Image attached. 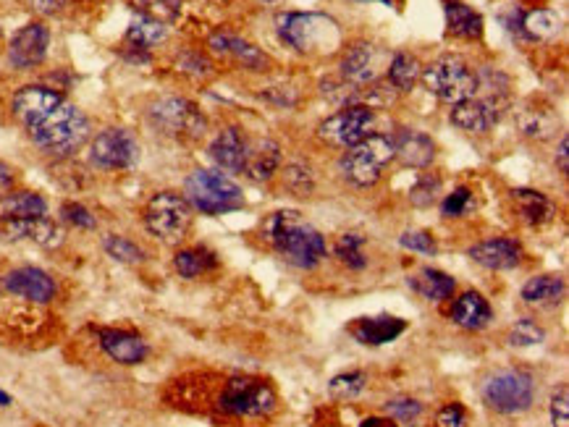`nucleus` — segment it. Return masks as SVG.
Segmentation results:
<instances>
[{
  "instance_id": "f257e3e1",
  "label": "nucleus",
  "mask_w": 569,
  "mask_h": 427,
  "mask_svg": "<svg viewBox=\"0 0 569 427\" xmlns=\"http://www.w3.org/2000/svg\"><path fill=\"white\" fill-rule=\"evenodd\" d=\"M260 234L278 255L299 270H313L326 257L323 234L294 210H278L268 215L260 226Z\"/></svg>"
},
{
  "instance_id": "f03ea898",
  "label": "nucleus",
  "mask_w": 569,
  "mask_h": 427,
  "mask_svg": "<svg viewBox=\"0 0 569 427\" xmlns=\"http://www.w3.org/2000/svg\"><path fill=\"white\" fill-rule=\"evenodd\" d=\"M278 37L302 56H331L341 48L344 35L336 19L326 14H281L276 19Z\"/></svg>"
},
{
  "instance_id": "7ed1b4c3",
  "label": "nucleus",
  "mask_w": 569,
  "mask_h": 427,
  "mask_svg": "<svg viewBox=\"0 0 569 427\" xmlns=\"http://www.w3.org/2000/svg\"><path fill=\"white\" fill-rule=\"evenodd\" d=\"M29 137L48 155H71L90 137V121L79 111L77 105L63 100L58 108L42 116L37 124L27 126Z\"/></svg>"
},
{
  "instance_id": "20e7f679",
  "label": "nucleus",
  "mask_w": 569,
  "mask_h": 427,
  "mask_svg": "<svg viewBox=\"0 0 569 427\" xmlns=\"http://www.w3.org/2000/svg\"><path fill=\"white\" fill-rule=\"evenodd\" d=\"M216 409L226 417H268L278 409V396L265 380L231 375L218 388Z\"/></svg>"
},
{
  "instance_id": "39448f33",
  "label": "nucleus",
  "mask_w": 569,
  "mask_h": 427,
  "mask_svg": "<svg viewBox=\"0 0 569 427\" xmlns=\"http://www.w3.org/2000/svg\"><path fill=\"white\" fill-rule=\"evenodd\" d=\"M184 197L195 210L205 215H223L234 213L244 205L242 189L218 171H205L197 168L184 181Z\"/></svg>"
},
{
  "instance_id": "423d86ee",
  "label": "nucleus",
  "mask_w": 569,
  "mask_h": 427,
  "mask_svg": "<svg viewBox=\"0 0 569 427\" xmlns=\"http://www.w3.org/2000/svg\"><path fill=\"white\" fill-rule=\"evenodd\" d=\"M394 160V139L389 134H368V137L349 147L341 158L339 168L349 184L368 189L378 184L383 176V168Z\"/></svg>"
},
{
  "instance_id": "0eeeda50",
  "label": "nucleus",
  "mask_w": 569,
  "mask_h": 427,
  "mask_svg": "<svg viewBox=\"0 0 569 427\" xmlns=\"http://www.w3.org/2000/svg\"><path fill=\"white\" fill-rule=\"evenodd\" d=\"M423 84L438 100L462 103L475 97L480 90V76L470 69V63L459 56H441L428 69H423Z\"/></svg>"
},
{
  "instance_id": "6e6552de",
  "label": "nucleus",
  "mask_w": 569,
  "mask_h": 427,
  "mask_svg": "<svg viewBox=\"0 0 569 427\" xmlns=\"http://www.w3.org/2000/svg\"><path fill=\"white\" fill-rule=\"evenodd\" d=\"M192 226V205L184 194L158 192L145 207V228L163 244H179Z\"/></svg>"
},
{
  "instance_id": "1a4fd4ad",
  "label": "nucleus",
  "mask_w": 569,
  "mask_h": 427,
  "mask_svg": "<svg viewBox=\"0 0 569 427\" xmlns=\"http://www.w3.org/2000/svg\"><path fill=\"white\" fill-rule=\"evenodd\" d=\"M147 118L160 134L176 139H200L208 129V118L202 116L200 108L187 97L176 95L155 100L147 111Z\"/></svg>"
},
{
  "instance_id": "9d476101",
  "label": "nucleus",
  "mask_w": 569,
  "mask_h": 427,
  "mask_svg": "<svg viewBox=\"0 0 569 427\" xmlns=\"http://www.w3.org/2000/svg\"><path fill=\"white\" fill-rule=\"evenodd\" d=\"M483 401L499 414H522L533 407L535 383L528 372L501 370L493 372L483 386Z\"/></svg>"
},
{
  "instance_id": "9b49d317",
  "label": "nucleus",
  "mask_w": 569,
  "mask_h": 427,
  "mask_svg": "<svg viewBox=\"0 0 569 427\" xmlns=\"http://www.w3.org/2000/svg\"><path fill=\"white\" fill-rule=\"evenodd\" d=\"M375 126V113L370 105H347L341 108L339 113H334L331 118H326L323 124L318 126L320 139H326L328 145L336 147H354L357 142L373 134Z\"/></svg>"
},
{
  "instance_id": "f8f14e48",
  "label": "nucleus",
  "mask_w": 569,
  "mask_h": 427,
  "mask_svg": "<svg viewBox=\"0 0 569 427\" xmlns=\"http://www.w3.org/2000/svg\"><path fill=\"white\" fill-rule=\"evenodd\" d=\"M139 160V142L134 139L132 131L103 129L98 137L92 139L90 145V163L103 168V171H126Z\"/></svg>"
},
{
  "instance_id": "ddd939ff",
  "label": "nucleus",
  "mask_w": 569,
  "mask_h": 427,
  "mask_svg": "<svg viewBox=\"0 0 569 427\" xmlns=\"http://www.w3.org/2000/svg\"><path fill=\"white\" fill-rule=\"evenodd\" d=\"M3 289L16 299H24L29 304H50L56 299L58 286L50 273L35 268V265H21V268H11L6 276L0 278Z\"/></svg>"
},
{
  "instance_id": "4468645a",
  "label": "nucleus",
  "mask_w": 569,
  "mask_h": 427,
  "mask_svg": "<svg viewBox=\"0 0 569 427\" xmlns=\"http://www.w3.org/2000/svg\"><path fill=\"white\" fill-rule=\"evenodd\" d=\"M50 48V29L42 21H32L27 27H21L8 45V61L14 69H35L45 61Z\"/></svg>"
},
{
  "instance_id": "2eb2a0df",
  "label": "nucleus",
  "mask_w": 569,
  "mask_h": 427,
  "mask_svg": "<svg viewBox=\"0 0 569 427\" xmlns=\"http://www.w3.org/2000/svg\"><path fill=\"white\" fill-rule=\"evenodd\" d=\"M0 236L8 242H32L40 247H58L63 242L61 226L45 215L40 218H0Z\"/></svg>"
},
{
  "instance_id": "dca6fc26",
  "label": "nucleus",
  "mask_w": 569,
  "mask_h": 427,
  "mask_svg": "<svg viewBox=\"0 0 569 427\" xmlns=\"http://www.w3.org/2000/svg\"><path fill=\"white\" fill-rule=\"evenodd\" d=\"M98 344L116 365L134 367L142 365L150 354V346L142 336L132 331H121V328H100Z\"/></svg>"
},
{
  "instance_id": "f3484780",
  "label": "nucleus",
  "mask_w": 569,
  "mask_h": 427,
  "mask_svg": "<svg viewBox=\"0 0 569 427\" xmlns=\"http://www.w3.org/2000/svg\"><path fill=\"white\" fill-rule=\"evenodd\" d=\"M63 103V95L50 87H40V84H29V87H21L19 92L11 100V108H14V116L19 118L24 126L37 124L42 116H48L53 108Z\"/></svg>"
},
{
  "instance_id": "a211bd4d",
  "label": "nucleus",
  "mask_w": 569,
  "mask_h": 427,
  "mask_svg": "<svg viewBox=\"0 0 569 427\" xmlns=\"http://www.w3.org/2000/svg\"><path fill=\"white\" fill-rule=\"evenodd\" d=\"M407 331V320L394 315H381V317H360L349 325V336L354 341H360L362 346H383L391 344L396 338Z\"/></svg>"
},
{
  "instance_id": "6ab92c4d",
  "label": "nucleus",
  "mask_w": 569,
  "mask_h": 427,
  "mask_svg": "<svg viewBox=\"0 0 569 427\" xmlns=\"http://www.w3.org/2000/svg\"><path fill=\"white\" fill-rule=\"evenodd\" d=\"M391 139H394V158L402 160L404 166L428 168L436 158V145L425 131L399 129Z\"/></svg>"
},
{
  "instance_id": "aec40b11",
  "label": "nucleus",
  "mask_w": 569,
  "mask_h": 427,
  "mask_svg": "<svg viewBox=\"0 0 569 427\" xmlns=\"http://www.w3.org/2000/svg\"><path fill=\"white\" fill-rule=\"evenodd\" d=\"M470 260L486 270H514L522 262V247L514 239H486L470 247Z\"/></svg>"
},
{
  "instance_id": "412c9836",
  "label": "nucleus",
  "mask_w": 569,
  "mask_h": 427,
  "mask_svg": "<svg viewBox=\"0 0 569 427\" xmlns=\"http://www.w3.org/2000/svg\"><path fill=\"white\" fill-rule=\"evenodd\" d=\"M247 152H250V145H247L242 129H236V126L223 129L221 134L213 139V145H210V158H213V163H216L218 168H223V171L231 173L242 171Z\"/></svg>"
},
{
  "instance_id": "4be33fe9",
  "label": "nucleus",
  "mask_w": 569,
  "mask_h": 427,
  "mask_svg": "<svg viewBox=\"0 0 569 427\" xmlns=\"http://www.w3.org/2000/svg\"><path fill=\"white\" fill-rule=\"evenodd\" d=\"M499 118V111L491 100H478V97H470V100H462V103H454L452 108V124L462 131H470V134H486Z\"/></svg>"
},
{
  "instance_id": "5701e85b",
  "label": "nucleus",
  "mask_w": 569,
  "mask_h": 427,
  "mask_svg": "<svg viewBox=\"0 0 569 427\" xmlns=\"http://www.w3.org/2000/svg\"><path fill=\"white\" fill-rule=\"evenodd\" d=\"M341 79L349 84V87H368L375 79V50L368 42H360L344 53L341 58Z\"/></svg>"
},
{
  "instance_id": "b1692460",
  "label": "nucleus",
  "mask_w": 569,
  "mask_h": 427,
  "mask_svg": "<svg viewBox=\"0 0 569 427\" xmlns=\"http://www.w3.org/2000/svg\"><path fill=\"white\" fill-rule=\"evenodd\" d=\"M452 320L459 328H465V331H483L493 320V310L491 304L480 297L478 291H467V294H462V297L454 302Z\"/></svg>"
},
{
  "instance_id": "393cba45",
  "label": "nucleus",
  "mask_w": 569,
  "mask_h": 427,
  "mask_svg": "<svg viewBox=\"0 0 569 427\" xmlns=\"http://www.w3.org/2000/svg\"><path fill=\"white\" fill-rule=\"evenodd\" d=\"M210 48L221 53V56L236 58L242 66H247V69L252 71H265L268 69V63H271L263 50L255 48L252 42L239 40V37L234 35H213L210 37Z\"/></svg>"
},
{
  "instance_id": "a878e982",
  "label": "nucleus",
  "mask_w": 569,
  "mask_h": 427,
  "mask_svg": "<svg viewBox=\"0 0 569 427\" xmlns=\"http://www.w3.org/2000/svg\"><path fill=\"white\" fill-rule=\"evenodd\" d=\"M281 168V147L273 139H263L260 145L247 152L242 171L250 176L252 181H271Z\"/></svg>"
},
{
  "instance_id": "bb28decb",
  "label": "nucleus",
  "mask_w": 569,
  "mask_h": 427,
  "mask_svg": "<svg viewBox=\"0 0 569 427\" xmlns=\"http://www.w3.org/2000/svg\"><path fill=\"white\" fill-rule=\"evenodd\" d=\"M512 202L517 207V213L530 226H543V223L554 221L556 207L546 194L535 192V189H514Z\"/></svg>"
},
{
  "instance_id": "cd10ccee",
  "label": "nucleus",
  "mask_w": 569,
  "mask_h": 427,
  "mask_svg": "<svg viewBox=\"0 0 569 427\" xmlns=\"http://www.w3.org/2000/svg\"><path fill=\"white\" fill-rule=\"evenodd\" d=\"M410 286L428 302H446V299H452L454 289H457L454 278L436 268L417 270L415 276H410Z\"/></svg>"
},
{
  "instance_id": "c85d7f7f",
  "label": "nucleus",
  "mask_w": 569,
  "mask_h": 427,
  "mask_svg": "<svg viewBox=\"0 0 569 427\" xmlns=\"http://www.w3.org/2000/svg\"><path fill=\"white\" fill-rule=\"evenodd\" d=\"M446 24H449L452 35L465 37V40H478L483 35V19H480L478 11H472L470 6L459 3V0L446 3Z\"/></svg>"
},
{
  "instance_id": "c756f323",
  "label": "nucleus",
  "mask_w": 569,
  "mask_h": 427,
  "mask_svg": "<svg viewBox=\"0 0 569 427\" xmlns=\"http://www.w3.org/2000/svg\"><path fill=\"white\" fill-rule=\"evenodd\" d=\"M48 215V202L37 192H8L0 200V218H40Z\"/></svg>"
},
{
  "instance_id": "7c9ffc66",
  "label": "nucleus",
  "mask_w": 569,
  "mask_h": 427,
  "mask_svg": "<svg viewBox=\"0 0 569 427\" xmlns=\"http://www.w3.org/2000/svg\"><path fill=\"white\" fill-rule=\"evenodd\" d=\"M562 297V276H535L522 286V299H525V304H535V307H549V304H556Z\"/></svg>"
},
{
  "instance_id": "2f4dec72",
  "label": "nucleus",
  "mask_w": 569,
  "mask_h": 427,
  "mask_svg": "<svg viewBox=\"0 0 569 427\" xmlns=\"http://www.w3.org/2000/svg\"><path fill=\"white\" fill-rule=\"evenodd\" d=\"M520 27L522 35L530 37V40H554L562 32V19L549 8H535V11L522 16Z\"/></svg>"
},
{
  "instance_id": "473e14b6",
  "label": "nucleus",
  "mask_w": 569,
  "mask_h": 427,
  "mask_svg": "<svg viewBox=\"0 0 569 427\" xmlns=\"http://www.w3.org/2000/svg\"><path fill=\"white\" fill-rule=\"evenodd\" d=\"M174 268L181 278H189V281H192V278L205 276L208 270L216 268V255L202 247L181 249L174 257Z\"/></svg>"
},
{
  "instance_id": "72a5a7b5",
  "label": "nucleus",
  "mask_w": 569,
  "mask_h": 427,
  "mask_svg": "<svg viewBox=\"0 0 569 427\" xmlns=\"http://www.w3.org/2000/svg\"><path fill=\"white\" fill-rule=\"evenodd\" d=\"M163 37H166L163 21L150 19V16H139V19H134L132 24H129V29H126V42H129V48L137 50H150L153 45H158Z\"/></svg>"
},
{
  "instance_id": "f704fd0d",
  "label": "nucleus",
  "mask_w": 569,
  "mask_h": 427,
  "mask_svg": "<svg viewBox=\"0 0 569 427\" xmlns=\"http://www.w3.org/2000/svg\"><path fill=\"white\" fill-rule=\"evenodd\" d=\"M420 74H423V69L410 53H396L389 66V82L396 92H410L417 84V79H420Z\"/></svg>"
},
{
  "instance_id": "c9c22d12",
  "label": "nucleus",
  "mask_w": 569,
  "mask_h": 427,
  "mask_svg": "<svg viewBox=\"0 0 569 427\" xmlns=\"http://www.w3.org/2000/svg\"><path fill=\"white\" fill-rule=\"evenodd\" d=\"M362 247H365V236L349 231V234L339 236V242H336L334 252H336V257H339V260L347 265V268L362 270L365 265H368V257H365Z\"/></svg>"
},
{
  "instance_id": "e433bc0d",
  "label": "nucleus",
  "mask_w": 569,
  "mask_h": 427,
  "mask_svg": "<svg viewBox=\"0 0 569 427\" xmlns=\"http://www.w3.org/2000/svg\"><path fill=\"white\" fill-rule=\"evenodd\" d=\"M365 386H368V375L362 370L341 372V375H336V378L328 383V393L339 401H349L354 399V396H360V393L365 391Z\"/></svg>"
},
{
  "instance_id": "4c0bfd02",
  "label": "nucleus",
  "mask_w": 569,
  "mask_h": 427,
  "mask_svg": "<svg viewBox=\"0 0 569 427\" xmlns=\"http://www.w3.org/2000/svg\"><path fill=\"white\" fill-rule=\"evenodd\" d=\"M103 249L108 252V257H113L116 262H124V265H139V262H145V252H142L137 244L118 234L103 236Z\"/></svg>"
},
{
  "instance_id": "58836bf2",
  "label": "nucleus",
  "mask_w": 569,
  "mask_h": 427,
  "mask_svg": "<svg viewBox=\"0 0 569 427\" xmlns=\"http://www.w3.org/2000/svg\"><path fill=\"white\" fill-rule=\"evenodd\" d=\"M543 341H546V331L535 320H528V317L517 320L512 325V331H509V344L514 346H535L543 344Z\"/></svg>"
},
{
  "instance_id": "ea45409f",
  "label": "nucleus",
  "mask_w": 569,
  "mask_h": 427,
  "mask_svg": "<svg viewBox=\"0 0 569 427\" xmlns=\"http://www.w3.org/2000/svg\"><path fill=\"white\" fill-rule=\"evenodd\" d=\"M475 207V197L467 186H459L452 194H446V200L441 202V215L444 218H465Z\"/></svg>"
},
{
  "instance_id": "a19ab883",
  "label": "nucleus",
  "mask_w": 569,
  "mask_h": 427,
  "mask_svg": "<svg viewBox=\"0 0 569 427\" xmlns=\"http://www.w3.org/2000/svg\"><path fill=\"white\" fill-rule=\"evenodd\" d=\"M520 129L528 134V137L546 139L554 131V118L546 116V111H525L520 113Z\"/></svg>"
},
{
  "instance_id": "79ce46f5",
  "label": "nucleus",
  "mask_w": 569,
  "mask_h": 427,
  "mask_svg": "<svg viewBox=\"0 0 569 427\" xmlns=\"http://www.w3.org/2000/svg\"><path fill=\"white\" fill-rule=\"evenodd\" d=\"M386 414H389L394 422H415L420 414H423V404L415 399H394L386 404Z\"/></svg>"
},
{
  "instance_id": "37998d69",
  "label": "nucleus",
  "mask_w": 569,
  "mask_h": 427,
  "mask_svg": "<svg viewBox=\"0 0 569 427\" xmlns=\"http://www.w3.org/2000/svg\"><path fill=\"white\" fill-rule=\"evenodd\" d=\"M438 189H441V181L433 179V176H423V179L415 184V189L410 192V202L415 207L433 205V202H436Z\"/></svg>"
},
{
  "instance_id": "c03bdc74",
  "label": "nucleus",
  "mask_w": 569,
  "mask_h": 427,
  "mask_svg": "<svg viewBox=\"0 0 569 427\" xmlns=\"http://www.w3.org/2000/svg\"><path fill=\"white\" fill-rule=\"evenodd\" d=\"M61 215H63V221L71 223V226H77V228H90L92 231V228L98 226L95 215H92L87 207L77 205V202H69V205H63Z\"/></svg>"
},
{
  "instance_id": "a18cd8bd",
  "label": "nucleus",
  "mask_w": 569,
  "mask_h": 427,
  "mask_svg": "<svg viewBox=\"0 0 569 427\" xmlns=\"http://www.w3.org/2000/svg\"><path fill=\"white\" fill-rule=\"evenodd\" d=\"M551 425L569 427V388L562 386L551 396Z\"/></svg>"
},
{
  "instance_id": "49530a36",
  "label": "nucleus",
  "mask_w": 569,
  "mask_h": 427,
  "mask_svg": "<svg viewBox=\"0 0 569 427\" xmlns=\"http://www.w3.org/2000/svg\"><path fill=\"white\" fill-rule=\"evenodd\" d=\"M404 249H415V252H423V255H436V242L428 231H407L399 239Z\"/></svg>"
},
{
  "instance_id": "de8ad7c7",
  "label": "nucleus",
  "mask_w": 569,
  "mask_h": 427,
  "mask_svg": "<svg viewBox=\"0 0 569 427\" xmlns=\"http://www.w3.org/2000/svg\"><path fill=\"white\" fill-rule=\"evenodd\" d=\"M284 181L289 189H294V192L305 194L313 189V176H310V171L302 166H289L284 171Z\"/></svg>"
},
{
  "instance_id": "09e8293b",
  "label": "nucleus",
  "mask_w": 569,
  "mask_h": 427,
  "mask_svg": "<svg viewBox=\"0 0 569 427\" xmlns=\"http://www.w3.org/2000/svg\"><path fill=\"white\" fill-rule=\"evenodd\" d=\"M436 427H467V412L462 404H446L436 414Z\"/></svg>"
},
{
  "instance_id": "8fccbe9b",
  "label": "nucleus",
  "mask_w": 569,
  "mask_h": 427,
  "mask_svg": "<svg viewBox=\"0 0 569 427\" xmlns=\"http://www.w3.org/2000/svg\"><path fill=\"white\" fill-rule=\"evenodd\" d=\"M142 6H145L150 19H171L176 14V3L174 0H142Z\"/></svg>"
},
{
  "instance_id": "3c124183",
  "label": "nucleus",
  "mask_w": 569,
  "mask_h": 427,
  "mask_svg": "<svg viewBox=\"0 0 569 427\" xmlns=\"http://www.w3.org/2000/svg\"><path fill=\"white\" fill-rule=\"evenodd\" d=\"M181 69L192 71V74H210V61L200 53H187L181 61Z\"/></svg>"
},
{
  "instance_id": "603ef678",
  "label": "nucleus",
  "mask_w": 569,
  "mask_h": 427,
  "mask_svg": "<svg viewBox=\"0 0 569 427\" xmlns=\"http://www.w3.org/2000/svg\"><path fill=\"white\" fill-rule=\"evenodd\" d=\"M11 186H14V168L6 166V163L0 160V200L11 192Z\"/></svg>"
},
{
  "instance_id": "864d4df0",
  "label": "nucleus",
  "mask_w": 569,
  "mask_h": 427,
  "mask_svg": "<svg viewBox=\"0 0 569 427\" xmlns=\"http://www.w3.org/2000/svg\"><path fill=\"white\" fill-rule=\"evenodd\" d=\"M32 6H35V11H40V14L50 16L58 14V11L66 6V0H32Z\"/></svg>"
},
{
  "instance_id": "5fc2aeb1",
  "label": "nucleus",
  "mask_w": 569,
  "mask_h": 427,
  "mask_svg": "<svg viewBox=\"0 0 569 427\" xmlns=\"http://www.w3.org/2000/svg\"><path fill=\"white\" fill-rule=\"evenodd\" d=\"M567 147H569V142H567V139H562V145H559V152H556V163H559V171H562V173H569Z\"/></svg>"
},
{
  "instance_id": "6e6d98bb",
  "label": "nucleus",
  "mask_w": 569,
  "mask_h": 427,
  "mask_svg": "<svg viewBox=\"0 0 569 427\" xmlns=\"http://www.w3.org/2000/svg\"><path fill=\"white\" fill-rule=\"evenodd\" d=\"M360 427H396V422L391 420V417L389 420H386V417H370V420L362 422Z\"/></svg>"
},
{
  "instance_id": "4d7b16f0",
  "label": "nucleus",
  "mask_w": 569,
  "mask_h": 427,
  "mask_svg": "<svg viewBox=\"0 0 569 427\" xmlns=\"http://www.w3.org/2000/svg\"><path fill=\"white\" fill-rule=\"evenodd\" d=\"M11 404V396L6 391H0V407H8Z\"/></svg>"
}]
</instances>
